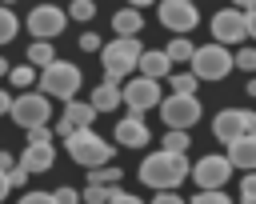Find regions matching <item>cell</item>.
I'll use <instances>...</instances> for the list:
<instances>
[{
	"label": "cell",
	"mask_w": 256,
	"mask_h": 204,
	"mask_svg": "<svg viewBox=\"0 0 256 204\" xmlns=\"http://www.w3.org/2000/svg\"><path fill=\"white\" fill-rule=\"evenodd\" d=\"M240 204H256V196H248V200H240Z\"/></svg>",
	"instance_id": "obj_51"
},
{
	"label": "cell",
	"mask_w": 256,
	"mask_h": 204,
	"mask_svg": "<svg viewBox=\"0 0 256 204\" xmlns=\"http://www.w3.org/2000/svg\"><path fill=\"white\" fill-rule=\"evenodd\" d=\"M140 40L136 36H116L112 44H100V60H104V84H124L132 72H136V60H140Z\"/></svg>",
	"instance_id": "obj_2"
},
{
	"label": "cell",
	"mask_w": 256,
	"mask_h": 204,
	"mask_svg": "<svg viewBox=\"0 0 256 204\" xmlns=\"http://www.w3.org/2000/svg\"><path fill=\"white\" fill-rule=\"evenodd\" d=\"M8 116L20 124V128H40L52 120V104L44 92H20L12 104H8Z\"/></svg>",
	"instance_id": "obj_7"
},
{
	"label": "cell",
	"mask_w": 256,
	"mask_h": 204,
	"mask_svg": "<svg viewBox=\"0 0 256 204\" xmlns=\"http://www.w3.org/2000/svg\"><path fill=\"white\" fill-rule=\"evenodd\" d=\"M52 200H56V204H80V192L64 184V188H56V192H52Z\"/></svg>",
	"instance_id": "obj_34"
},
{
	"label": "cell",
	"mask_w": 256,
	"mask_h": 204,
	"mask_svg": "<svg viewBox=\"0 0 256 204\" xmlns=\"http://www.w3.org/2000/svg\"><path fill=\"white\" fill-rule=\"evenodd\" d=\"M152 204H188V200H180L176 192H156V200Z\"/></svg>",
	"instance_id": "obj_40"
},
{
	"label": "cell",
	"mask_w": 256,
	"mask_h": 204,
	"mask_svg": "<svg viewBox=\"0 0 256 204\" xmlns=\"http://www.w3.org/2000/svg\"><path fill=\"white\" fill-rule=\"evenodd\" d=\"M188 204H232V196L224 188H208V192H196Z\"/></svg>",
	"instance_id": "obj_27"
},
{
	"label": "cell",
	"mask_w": 256,
	"mask_h": 204,
	"mask_svg": "<svg viewBox=\"0 0 256 204\" xmlns=\"http://www.w3.org/2000/svg\"><path fill=\"white\" fill-rule=\"evenodd\" d=\"M32 76H36V68H32V64H16V68H8V80H12L16 88H28V84H32Z\"/></svg>",
	"instance_id": "obj_28"
},
{
	"label": "cell",
	"mask_w": 256,
	"mask_h": 204,
	"mask_svg": "<svg viewBox=\"0 0 256 204\" xmlns=\"http://www.w3.org/2000/svg\"><path fill=\"white\" fill-rule=\"evenodd\" d=\"M28 176H36V172H48L52 164H56V148L52 144H28L24 152H20V160H16Z\"/></svg>",
	"instance_id": "obj_14"
},
{
	"label": "cell",
	"mask_w": 256,
	"mask_h": 204,
	"mask_svg": "<svg viewBox=\"0 0 256 204\" xmlns=\"http://www.w3.org/2000/svg\"><path fill=\"white\" fill-rule=\"evenodd\" d=\"M112 140H116L120 148H144V144H148V124H144V116H124V120H116Z\"/></svg>",
	"instance_id": "obj_13"
},
{
	"label": "cell",
	"mask_w": 256,
	"mask_h": 204,
	"mask_svg": "<svg viewBox=\"0 0 256 204\" xmlns=\"http://www.w3.org/2000/svg\"><path fill=\"white\" fill-rule=\"evenodd\" d=\"M136 72H140V76H148V80H168L172 60L164 56V48H144V52H140V60H136Z\"/></svg>",
	"instance_id": "obj_15"
},
{
	"label": "cell",
	"mask_w": 256,
	"mask_h": 204,
	"mask_svg": "<svg viewBox=\"0 0 256 204\" xmlns=\"http://www.w3.org/2000/svg\"><path fill=\"white\" fill-rule=\"evenodd\" d=\"M232 68H244V72L256 76V48H240V52L232 56Z\"/></svg>",
	"instance_id": "obj_29"
},
{
	"label": "cell",
	"mask_w": 256,
	"mask_h": 204,
	"mask_svg": "<svg viewBox=\"0 0 256 204\" xmlns=\"http://www.w3.org/2000/svg\"><path fill=\"white\" fill-rule=\"evenodd\" d=\"M4 176H8V188H20V184H28V172H24L20 164H16V168H8Z\"/></svg>",
	"instance_id": "obj_36"
},
{
	"label": "cell",
	"mask_w": 256,
	"mask_h": 204,
	"mask_svg": "<svg viewBox=\"0 0 256 204\" xmlns=\"http://www.w3.org/2000/svg\"><path fill=\"white\" fill-rule=\"evenodd\" d=\"M88 104H92L96 112H112V108H120V88L100 80V84L92 88V100H88Z\"/></svg>",
	"instance_id": "obj_20"
},
{
	"label": "cell",
	"mask_w": 256,
	"mask_h": 204,
	"mask_svg": "<svg viewBox=\"0 0 256 204\" xmlns=\"http://www.w3.org/2000/svg\"><path fill=\"white\" fill-rule=\"evenodd\" d=\"M64 24H68V12L56 8V4H36L28 12V20H24V28H28L32 40H52V36L64 32Z\"/></svg>",
	"instance_id": "obj_8"
},
{
	"label": "cell",
	"mask_w": 256,
	"mask_h": 204,
	"mask_svg": "<svg viewBox=\"0 0 256 204\" xmlns=\"http://www.w3.org/2000/svg\"><path fill=\"white\" fill-rule=\"evenodd\" d=\"M8 68H12V64H8L4 56H0V76H8Z\"/></svg>",
	"instance_id": "obj_49"
},
{
	"label": "cell",
	"mask_w": 256,
	"mask_h": 204,
	"mask_svg": "<svg viewBox=\"0 0 256 204\" xmlns=\"http://www.w3.org/2000/svg\"><path fill=\"white\" fill-rule=\"evenodd\" d=\"M72 132H76V128H72L68 120H56V128H52V136H60V140H68Z\"/></svg>",
	"instance_id": "obj_39"
},
{
	"label": "cell",
	"mask_w": 256,
	"mask_h": 204,
	"mask_svg": "<svg viewBox=\"0 0 256 204\" xmlns=\"http://www.w3.org/2000/svg\"><path fill=\"white\" fill-rule=\"evenodd\" d=\"M244 88H248V96H252V100H256V76H252V80H248V84H244Z\"/></svg>",
	"instance_id": "obj_47"
},
{
	"label": "cell",
	"mask_w": 256,
	"mask_h": 204,
	"mask_svg": "<svg viewBox=\"0 0 256 204\" xmlns=\"http://www.w3.org/2000/svg\"><path fill=\"white\" fill-rule=\"evenodd\" d=\"M12 4H16V0H0V8H12Z\"/></svg>",
	"instance_id": "obj_50"
},
{
	"label": "cell",
	"mask_w": 256,
	"mask_h": 204,
	"mask_svg": "<svg viewBox=\"0 0 256 204\" xmlns=\"http://www.w3.org/2000/svg\"><path fill=\"white\" fill-rule=\"evenodd\" d=\"M252 4H256V0H232V8H240V12H248Z\"/></svg>",
	"instance_id": "obj_45"
},
{
	"label": "cell",
	"mask_w": 256,
	"mask_h": 204,
	"mask_svg": "<svg viewBox=\"0 0 256 204\" xmlns=\"http://www.w3.org/2000/svg\"><path fill=\"white\" fill-rule=\"evenodd\" d=\"M168 84H172L176 96H196V84H200V80H196L192 72H168Z\"/></svg>",
	"instance_id": "obj_24"
},
{
	"label": "cell",
	"mask_w": 256,
	"mask_h": 204,
	"mask_svg": "<svg viewBox=\"0 0 256 204\" xmlns=\"http://www.w3.org/2000/svg\"><path fill=\"white\" fill-rule=\"evenodd\" d=\"M244 32L256 40V8H248V12H244Z\"/></svg>",
	"instance_id": "obj_41"
},
{
	"label": "cell",
	"mask_w": 256,
	"mask_h": 204,
	"mask_svg": "<svg viewBox=\"0 0 256 204\" xmlns=\"http://www.w3.org/2000/svg\"><path fill=\"white\" fill-rule=\"evenodd\" d=\"M108 204H144V200L132 196V192H124V188H108Z\"/></svg>",
	"instance_id": "obj_33"
},
{
	"label": "cell",
	"mask_w": 256,
	"mask_h": 204,
	"mask_svg": "<svg viewBox=\"0 0 256 204\" xmlns=\"http://www.w3.org/2000/svg\"><path fill=\"white\" fill-rule=\"evenodd\" d=\"M20 204H56V200H52V192H24Z\"/></svg>",
	"instance_id": "obj_37"
},
{
	"label": "cell",
	"mask_w": 256,
	"mask_h": 204,
	"mask_svg": "<svg viewBox=\"0 0 256 204\" xmlns=\"http://www.w3.org/2000/svg\"><path fill=\"white\" fill-rule=\"evenodd\" d=\"M40 92H44V96L72 100V96L80 92V68L68 64V60H52L48 68H40Z\"/></svg>",
	"instance_id": "obj_5"
},
{
	"label": "cell",
	"mask_w": 256,
	"mask_h": 204,
	"mask_svg": "<svg viewBox=\"0 0 256 204\" xmlns=\"http://www.w3.org/2000/svg\"><path fill=\"white\" fill-rule=\"evenodd\" d=\"M188 64H192L188 72L196 80H224L232 72V52L224 44H200V48H192V60Z\"/></svg>",
	"instance_id": "obj_4"
},
{
	"label": "cell",
	"mask_w": 256,
	"mask_h": 204,
	"mask_svg": "<svg viewBox=\"0 0 256 204\" xmlns=\"http://www.w3.org/2000/svg\"><path fill=\"white\" fill-rule=\"evenodd\" d=\"M60 120H68L72 128H92V120H96V108L88 104V100H64V116Z\"/></svg>",
	"instance_id": "obj_18"
},
{
	"label": "cell",
	"mask_w": 256,
	"mask_h": 204,
	"mask_svg": "<svg viewBox=\"0 0 256 204\" xmlns=\"http://www.w3.org/2000/svg\"><path fill=\"white\" fill-rule=\"evenodd\" d=\"M188 132H180V128H168L164 132V140H160V152H176V156H184L188 152Z\"/></svg>",
	"instance_id": "obj_23"
},
{
	"label": "cell",
	"mask_w": 256,
	"mask_h": 204,
	"mask_svg": "<svg viewBox=\"0 0 256 204\" xmlns=\"http://www.w3.org/2000/svg\"><path fill=\"white\" fill-rule=\"evenodd\" d=\"M8 168H16V156H12V152H4V148H0V172H8Z\"/></svg>",
	"instance_id": "obj_42"
},
{
	"label": "cell",
	"mask_w": 256,
	"mask_h": 204,
	"mask_svg": "<svg viewBox=\"0 0 256 204\" xmlns=\"http://www.w3.org/2000/svg\"><path fill=\"white\" fill-rule=\"evenodd\" d=\"M4 196H8V176L0 172V204H4Z\"/></svg>",
	"instance_id": "obj_46"
},
{
	"label": "cell",
	"mask_w": 256,
	"mask_h": 204,
	"mask_svg": "<svg viewBox=\"0 0 256 204\" xmlns=\"http://www.w3.org/2000/svg\"><path fill=\"white\" fill-rule=\"evenodd\" d=\"M8 104H12V96H8V92H4V88H0V116H4V112H8Z\"/></svg>",
	"instance_id": "obj_44"
},
{
	"label": "cell",
	"mask_w": 256,
	"mask_h": 204,
	"mask_svg": "<svg viewBox=\"0 0 256 204\" xmlns=\"http://www.w3.org/2000/svg\"><path fill=\"white\" fill-rule=\"evenodd\" d=\"M120 104L128 108V116H144L148 108L160 104V80H148V76H132L120 84Z\"/></svg>",
	"instance_id": "obj_6"
},
{
	"label": "cell",
	"mask_w": 256,
	"mask_h": 204,
	"mask_svg": "<svg viewBox=\"0 0 256 204\" xmlns=\"http://www.w3.org/2000/svg\"><path fill=\"white\" fill-rule=\"evenodd\" d=\"M52 60H56L52 40H36V44H28V64H32V68H48Z\"/></svg>",
	"instance_id": "obj_21"
},
{
	"label": "cell",
	"mask_w": 256,
	"mask_h": 204,
	"mask_svg": "<svg viewBox=\"0 0 256 204\" xmlns=\"http://www.w3.org/2000/svg\"><path fill=\"white\" fill-rule=\"evenodd\" d=\"M100 44H104V40H100L96 32H84V36H80V52H100Z\"/></svg>",
	"instance_id": "obj_35"
},
{
	"label": "cell",
	"mask_w": 256,
	"mask_h": 204,
	"mask_svg": "<svg viewBox=\"0 0 256 204\" xmlns=\"http://www.w3.org/2000/svg\"><path fill=\"white\" fill-rule=\"evenodd\" d=\"M16 32H20L16 12H12V8H0V44H12V40H16Z\"/></svg>",
	"instance_id": "obj_25"
},
{
	"label": "cell",
	"mask_w": 256,
	"mask_h": 204,
	"mask_svg": "<svg viewBox=\"0 0 256 204\" xmlns=\"http://www.w3.org/2000/svg\"><path fill=\"white\" fill-rule=\"evenodd\" d=\"M68 16H72V20H92V16H96V4H92V0H72Z\"/></svg>",
	"instance_id": "obj_30"
},
{
	"label": "cell",
	"mask_w": 256,
	"mask_h": 204,
	"mask_svg": "<svg viewBox=\"0 0 256 204\" xmlns=\"http://www.w3.org/2000/svg\"><path fill=\"white\" fill-rule=\"evenodd\" d=\"M212 36H216V44H240V40H248V32H244V12L240 8H220L216 16H212Z\"/></svg>",
	"instance_id": "obj_12"
},
{
	"label": "cell",
	"mask_w": 256,
	"mask_h": 204,
	"mask_svg": "<svg viewBox=\"0 0 256 204\" xmlns=\"http://www.w3.org/2000/svg\"><path fill=\"white\" fill-rule=\"evenodd\" d=\"M120 176H124V172H120L116 164H100V168H92V172H88V184H100V188H116V184H120Z\"/></svg>",
	"instance_id": "obj_22"
},
{
	"label": "cell",
	"mask_w": 256,
	"mask_h": 204,
	"mask_svg": "<svg viewBox=\"0 0 256 204\" xmlns=\"http://www.w3.org/2000/svg\"><path fill=\"white\" fill-rule=\"evenodd\" d=\"M160 24L168 32H176V36H184V32H192L200 24V12L188 0H160Z\"/></svg>",
	"instance_id": "obj_11"
},
{
	"label": "cell",
	"mask_w": 256,
	"mask_h": 204,
	"mask_svg": "<svg viewBox=\"0 0 256 204\" xmlns=\"http://www.w3.org/2000/svg\"><path fill=\"white\" fill-rule=\"evenodd\" d=\"M156 108H160L164 124H168V128H180V132H188V128L200 120V100H196V96H176V92H172V96L160 100Z\"/></svg>",
	"instance_id": "obj_9"
},
{
	"label": "cell",
	"mask_w": 256,
	"mask_h": 204,
	"mask_svg": "<svg viewBox=\"0 0 256 204\" xmlns=\"http://www.w3.org/2000/svg\"><path fill=\"white\" fill-rule=\"evenodd\" d=\"M152 0H128V8H148Z\"/></svg>",
	"instance_id": "obj_48"
},
{
	"label": "cell",
	"mask_w": 256,
	"mask_h": 204,
	"mask_svg": "<svg viewBox=\"0 0 256 204\" xmlns=\"http://www.w3.org/2000/svg\"><path fill=\"white\" fill-rule=\"evenodd\" d=\"M212 132H216V140L232 144L236 136H244V112L240 108H220L216 120H212Z\"/></svg>",
	"instance_id": "obj_16"
},
{
	"label": "cell",
	"mask_w": 256,
	"mask_h": 204,
	"mask_svg": "<svg viewBox=\"0 0 256 204\" xmlns=\"http://www.w3.org/2000/svg\"><path fill=\"white\" fill-rule=\"evenodd\" d=\"M80 204H108V188H100V184H88V188L80 192Z\"/></svg>",
	"instance_id": "obj_31"
},
{
	"label": "cell",
	"mask_w": 256,
	"mask_h": 204,
	"mask_svg": "<svg viewBox=\"0 0 256 204\" xmlns=\"http://www.w3.org/2000/svg\"><path fill=\"white\" fill-rule=\"evenodd\" d=\"M164 56H168L172 64H180V60H192V40H184V36H176V40H168V48H164Z\"/></svg>",
	"instance_id": "obj_26"
},
{
	"label": "cell",
	"mask_w": 256,
	"mask_h": 204,
	"mask_svg": "<svg viewBox=\"0 0 256 204\" xmlns=\"http://www.w3.org/2000/svg\"><path fill=\"white\" fill-rule=\"evenodd\" d=\"M188 4H196V0H188Z\"/></svg>",
	"instance_id": "obj_52"
},
{
	"label": "cell",
	"mask_w": 256,
	"mask_h": 204,
	"mask_svg": "<svg viewBox=\"0 0 256 204\" xmlns=\"http://www.w3.org/2000/svg\"><path fill=\"white\" fill-rule=\"evenodd\" d=\"M248 196H256V172H248L244 184H240V200H248Z\"/></svg>",
	"instance_id": "obj_38"
},
{
	"label": "cell",
	"mask_w": 256,
	"mask_h": 204,
	"mask_svg": "<svg viewBox=\"0 0 256 204\" xmlns=\"http://www.w3.org/2000/svg\"><path fill=\"white\" fill-rule=\"evenodd\" d=\"M244 136H256V112H244Z\"/></svg>",
	"instance_id": "obj_43"
},
{
	"label": "cell",
	"mask_w": 256,
	"mask_h": 204,
	"mask_svg": "<svg viewBox=\"0 0 256 204\" xmlns=\"http://www.w3.org/2000/svg\"><path fill=\"white\" fill-rule=\"evenodd\" d=\"M56 136H52V128L48 124H40V128H28V144H52Z\"/></svg>",
	"instance_id": "obj_32"
},
{
	"label": "cell",
	"mask_w": 256,
	"mask_h": 204,
	"mask_svg": "<svg viewBox=\"0 0 256 204\" xmlns=\"http://www.w3.org/2000/svg\"><path fill=\"white\" fill-rule=\"evenodd\" d=\"M112 28H116V36L128 40V36H136V32L144 28V16H140L136 8H120V12L112 16Z\"/></svg>",
	"instance_id": "obj_19"
},
{
	"label": "cell",
	"mask_w": 256,
	"mask_h": 204,
	"mask_svg": "<svg viewBox=\"0 0 256 204\" xmlns=\"http://www.w3.org/2000/svg\"><path fill=\"white\" fill-rule=\"evenodd\" d=\"M188 156H176V152H152L140 160V180L156 192H176V184H184L188 176Z\"/></svg>",
	"instance_id": "obj_1"
},
{
	"label": "cell",
	"mask_w": 256,
	"mask_h": 204,
	"mask_svg": "<svg viewBox=\"0 0 256 204\" xmlns=\"http://www.w3.org/2000/svg\"><path fill=\"white\" fill-rule=\"evenodd\" d=\"M188 176L200 184V192H208V188H224L228 184V176H232V164L224 160V156H200L192 168H188Z\"/></svg>",
	"instance_id": "obj_10"
},
{
	"label": "cell",
	"mask_w": 256,
	"mask_h": 204,
	"mask_svg": "<svg viewBox=\"0 0 256 204\" xmlns=\"http://www.w3.org/2000/svg\"><path fill=\"white\" fill-rule=\"evenodd\" d=\"M64 148H68V156H72L76 164H84V168L112 164V144H108L104 136H96L92 128H76V132L64 140Z\"/></svg>",
	"instance_id": "obj_3"
},
{
	"label": "cell",
	"mask_w": 256,
	"mask_h": 204,
	"mask_svg": "<svg viewBox=\"0 0 256 204\" xmlns=\"http://www.w3.org/2000/svg\"><path fill=\"white\" fill-rule=\"evenodd\" d=\"M232 168H244V172H256V136H236L228 144V156H224Z\"/></svg>",
	"instance_id": "obj_17"
}]
</instances>
